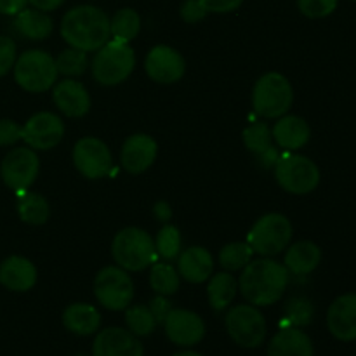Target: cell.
I'll use <instances>...</instances> for the list:
<instances>
[{"label": "cell", "mask_w": 356, "mask_h": 356, "mask_svg": "<svg viewBox=\"0 0 356 356\" xmlns=\"http://www.w3.org/2000/svg\"><path fill=\"white\" fill-rule=\"evenodd\" d=\"M289 285V271L278 261L263 257L250 261L242 270L238 289L249 305L270 306L280 301Z\"/></svg>", "instance_id": "6da1fadb"}, {"label": "cell", "mask_w": 356, "mask_h": 356, "mask_svg": "<svg viewBox=\"0 0 356 356\" xmlns=\"http://www.w3.org/2000/svg\"><path fill=\"white\" fill-rule=\"evenodd\" d=\"M61 37L70 47L94 52L110 40V17L99 7H73L61 19Z\"/></svg>", "instance_id": "7a4b0ae2"}, {"label": "cell", "mask_w": 356, "mask_h": 356, "mask_svg": "<svg viewBox=\"0 0 356 356\" xmlns=\"http://www.w3.org/2000/svg\"><path fill=\"white\" fill-rule=\"evenodd\" d=\"M111 256L125 271H143L156 263L155 242L145 229L129 226L120 229L111 242Z\"/></svg>", "instance_id": "3957f363"}, {"label": "cell", "mask_w": 356, "mask_h": 356, "mask_svg": "<svg viewBox=\"0 0 356 356\" xmlns=\"http://www.w3.org/2000/svg\"><path fill=\"white\" fill-rule=\"evenodd\" d=\"M136 54L132 47L125 42L108 40L101 49H97L92 59V76L101 86H118L125 82L134 72Z\"/></svg>", "instance_id": "277c9868"}, {"label": "cell", "mask_w": 356, "mask_h": 356, "mask_svg": "<svg viewBox=\"0 0 356 356\" xmlns=\"http://www.w3.org/2000/svg\"><path fill=\"white\" fill-rule=\"evenodd\" d=\"M13 70L17 86L33 94L52 89L59 75L54 58L40 49H30L17 56Z\"/></svg>", "instance_id": "5b68a950"}, {"label": "cell", "mask_w": 356, "mask_h": 356, "mask_svg": "<svg viewBox=\"0 0 356 356\" xmlns=\"http://www.w3.org/2000/svg\"><path fill=\"white\" fill-rule=\"evenodd\" d=\"M294 90L287 76L270 72L261 76L252 89V108L263 118L284 117L292 106Z\"/></svg>", "instance_id": "8992f818"}, {"label": "cell", "mask_w": 356, "mask_h": 356, "mask_svg": "<svg viewBox=\"0 0 356 356\" xmlns=\"http://www.w3.org/2000/svg\"><path fill=\"white\" fill-rule=\"evenodd\" d=\"M292 240V225L289 218L284 214L263 216L252 225L250 232L247 233V243L254 254L263 257H271L280 254L289 247Z\"/></svg>", "instance_id": "52a82bcc"}, {"label": "cell", "mask_w": 356, "mask_h": 356, "mask_svg": "<svg viewBox=\"0 0 356 356\" xmlns=\"http://www.w3.org/2000/svg\"><path fill=\"white\" fill-rule=\"evenodd\" d=\"M275 179L292 195H308L320 184V169L312 159L285 153L275 163Z\"/></svg>", "instance_id": "ba28073f"}, {"label": "cell", "mask_w": 356, "mask_h": 356, "mask_svg": "<svg viewBox=\"0 0 356 356\" xmlns=\"http://www.w3.org/2000/svg\"><path fill=\"white\" fill-rule=\"evenodd\" d=\"M225 325L233 343L245 350H256L266 339V320L254 305L233 306L226 313Z\"/></svg>", "instance_id": "9c48e42d"}, {"label": "cell", "mask_w": 356, "mask_h": 356, "mask_svg": "<svg viewBox=\"0 0 356 356\" xmlns=\"http://www.w3.org/2000/svg\"><path fill=\"white\" fill-rule=\"evenodd\" d=\"M94 296L110 312H122L134 299V282L120 266H106L94 278Z\"/></svg>", "instance_id": "30bf717a"}, {"label": "cell", "mask_w": 356, "mask_h": 356, "mask_svg": "<svg viewBox=\"0 0 356 356\" xmlns=\"http://www.w3.org/2000/svg\"><path fill=\"white\" fill-rule=\"evenodd\" d=\"M40 170V160L30 146L14 148L3 156L0 163V177L3 184L14 191H24L37 181Z\"/></svg>", "instance_id": "8fae6325"}, {"label": "cell", "mask_w": 356, "mask_h": 356, "mask_svg": "<svg viewBox=\"0 0 356 356\" xmlns=\"http://www.w3.org/2000/svg\"><path fill=\"white\" fill-rule=\"evenodd\" d=\"M73 163L87 179H101L110 174L113 159L106 143L97 138H82L73 148Z\"/></svg>", "instance_id": "7c38bea8"}, {"label": "cell", "mask_w": 356, "mask_h": 356, "mask_svg": "<svg viewBox=\"0 0 356 356\" xmlns=\"http://www.w3.org/2000/svg\"><path fill=\"white\" fill-rule=\"evenodd\" d=\"M65 138V122L51 111L35 113L23 125V141L35 152H47Z\"/></svg>", "instance_id": "4fadbf2b"}, {"label": "cell", "mask_w": 356, "mask_h": 356, "mask_svg": "<svg viewBox=\"0 0 356 356\" xmlns=\"http://www.w3.org/2000/svg\"><path fill=\"white\" fill-rule=\"evenodd\" d=\"M165 336L181 348H191L205 337V323L200 315L183 308H172L163 320Z\"/></svg>", "instance_id": "5bb4252c"}, {"label": "cell", "mask_w": 356, "mask_h": 356, "mask_svg": "<svg viewBox=\"0 0 356 356\" xmlns=\"http://www.w3.org/2000/svg\"><path fill=\"white\" fill-rule=\"evenodd\" d=\"M145 70L156 83H176L183 79L186 63L184 58L169 45H155L148 52Z\"/></svg>", "instance_id": "9a60e30c"}, {"label": "cell", "mask_w": 356, "mask_h": 356, "mask_svg": "<svg viewBox=\"0 0 356 356\" xmlns=\"http://www.w3.org/2000/svg\"><path fill=\"white\" fill-rule=\"evenodd\" d=\"M92 356H145V348L127 329L108 327L94 337Z\"/></svg>", "instance_id": "2e32d148"}, {"label": "cell", "mask_w": 356, "mask_h": 356, "mask_svg": "<svg viewBox=\"0 0 356 356\" xmlns=\"http://www.w3.org/2000/svg\"><path fill=\"white\" fill-rule=\"evenodd\" d=\"M159 153V145L148 134L129 136L122 145L120 163L129 174H143L153 165Z\"/></svg>", "instance_id": "e0dca14e"}, {"label": "cell", "mask_w": 356, "mask_h": 356, "mask_svg": "<svg viewBox=\"0 0 356 356\" xmlns=\"http://www.w3.org/2000/svg\"><path fill=\"white\" fill-rule=\"evenodd\" d=\"M327 327L337 341H356V294H343L334 299L327 312Z\"/></svg>", "instance_id": "ac0fdd59"}, {"label": "cell", "mask_w": 356, "mask_h": 356, "mask_svg": "<svg viewBox=\"0 0 356 356\" xmlns=\"http://www.w3.org/2000/svg\"><path fill=\"white\" fill-rule=\"evenodd\" d=\"M52 101H54L56 108L70 118L83 117L90 110L89 92H87L82 83L72 79H65L61 82L54 83Z\"/></svg>", "instance_id": "d6986e66"}, {"label": "cell", "mask_w": 356, "mask_h": 356, "mask_svg": "<svg viewBox=\"0 0 356 356\" xmlns=\"http://www.w3.org/2000/svg\"><path fill=\"white\" fill-rule=\"evenodd\" d=\"M37 284V268L30 259L10 256L0 263V285L10 292H28Z\"/></svg>", "instance_id": "ffe728a7"}, {"label": "cell", "mask_w": 356, "mask_h": 356, "mask_svg": "<svg viewBox=\"0 0 356 356\" xmlns=\"http://www.w3.org/2000/svg\"><path fill=\"white\" fill-rule=\"evenodd\" d=\"M266 356H315V346L299 327L287 325L271 337Z\"/></svg>", "instance_id": "44dd1931"}, {"label": "cell", "mask_w": 356, "mask_h": 356, "mask_svg": "<svg viewBox=\"0 0 356 356\" xmlns=\"http://www.w3.org/2000/svg\"><path fill=\"white\" fill-rule=\"evenodd\" d=\"M214 259L204 247H190L177 256V273L190 284H204L212 277Z\"/></svg>", "instance_id": "7402d4cb"}, {"label": "cell", "mask_w": 356, "mask_h": 356, "mask_svg": "<svg viewBox=\"0 0 356 356\" xmlns=\"http://www.w3.org/2000/svg\"><path fill=\"white\" fill-rule=\"evenodd\" d=\"M273 141L287 152H298L309 141L312 129L305 118L298 115H284L271 129Z\"/></svg>", "instance_id": "603a6c76"}, {"label": "cell", "mask_w": 356, "mask_h": 356, "mask_svg": "<svg viewBox=\"0 0 356 356\" xmlns=\"http://www.w3.org/2000/svg\"><path fill=\"white\" fill-rule=\"evenodd\" d=\"M242 139L247 149L252 152L264 167H275L280 155L275 149L273 134L266 122H254L243 131Z\"/></svg>", "instance_id": "cb8c5ba5"}, {"label": "cell", "mask_w": 356, "mask_h": 356, "mask_svg": "<svg viewBox=\"0 0 356 356\" xmlns=\"http://www.w3.org/2000/svg\"><path fill=\"white\" fill-rule=\"evenodd\" d=\"M63 325L75 336H92L99 330L101 315L92 305L73 302L63 312Z\"/></svg>", "instance_id": "d4e9b609"}, {"label": "cell", "mask_w": 356, "mask_h": 356, "mask_svg": "<svg viewBox=\"0 0 356 356\" xmlns=\"http://www.w3.org/2000/svg\"><path fill=\"white\" fill-rule=\"evenodd\" d=\"M13 26L16 33L21 35L23 38L40 42L45 40L52 33L54 23H52V17L47 13H44V10H38L35 7L33 9L24 7L23 10H19L14 16Z\"/></svg>", "instance_id": "484cf974"}, {"label": "cell", "mask_w": 356, "mask_h": 356, "mask_svg": "<svg viewBox=\"0 0 356 356\" xmlns=\"http://www.w3.org/2000/svg\"><path fill=\"white\" fill-rule=\"evenodd\" d=\"M320 261H322L320 247L309 240H301L289 247L285 252L284 266L292 275H309L318 268Z\"/></svg>", "instance_id": "4316f807"}, {"label": "cell", "mask_w": 356, "mask_h": 356, "mask_svg": "<svg viewBox=\"0 0 356 356\" xmlns=\"http://www.w3.org/2000/svg\"><path fill=\"white\" fill-rule=\"evenodd\" d=\"M236 291H238V282L235 280L229 271H221V273L212 275V278L207 284V299L209 305L214 312L221 313L235 299Z\"/></svg>", "instance_id": "83f0119b"}, {"label": "cell", "mask_w": 356, "mask_h": 356, "mask_svg": "<svg viewBox=\"0 0 356 356\" xmlns=\"http://www.w3.org/2000/svg\"><path fill=\"white\" fill-rule=\"evenodd\" d=\"M16 209L21 221L33 226L45 225L49 216H51V207H49V202L45 200V197H42L38 193H30L26 190L19 191Z\"/></svg>", "instance_id": "f1b7e54d"}, {"label": "cell", "mask_w": 356, "mask_h": 356, "mask_svg": "<svg viewBox=\"0 0 356 356\" xmlns=\"http://www.w3.org/2000/svg\"><path fill=\"white\" fill-rule=\"evenodd\" d=\"M139 30H141V17L131 7L117 10L110 19V35L113 37V40L129 44L138 37Z\"/></svg>", "instance_id": "f546056e"}, {"label": "cell", "mask_w": 356, "mask_h": 356, "mask_svg": "<svg viewBox=\"0 0 356 356\" xmlns=\"http://www.w3.org/2000/svg\"><path fill=\"white\" fill-rule=\"evenodd\" d=\"M125 325L136 337H146L155 332L156 320L146 305H131L125 308Z\"/></svg>", "instance_id": "4dcf8cb0"}, {"label": "cell", "mask_w": 356, "mask_h": 356, "mask_svg": "<svg viewBox=\"0 0 356 356\" xmlns=\"http://www.w3.org/2000/svg\"><path fill=\"white\" fill-rule=\"evenodd\" d=\"M149 285L160 296H172L179 289V273L169 263H153L149 271Z\"/></svg>", "instance_id": "1f68e13d"}, {"label": "cell", "mask_w": 356, "mask_h": 356, "mask_svg": "<svg viewBox=\"0 0 356 356\" xmlns=\"http://www.w3.org/2000/svg\"><path fill=\"white\" fill-rule=\"evenodd\" d=\"M254 250L247 242H233L228 243L219 252V264L226 271H238L243 270L247 264L252 261Z\"/></svg>", "instance_id": "d6a6232c"}, {"label": "cell", "mask_w": 356, "mask_h": 356, "mask_svg": "<svg viewBox=\"0 0 356 356\" xmlns=\"http://www.w3.org/2000/svg\"><path fill=\"white\" fill-rule=\"evenodd\" d=\"M56 61V68H58L59 75L65 76H79L89 66V59H87V52L80 51V49L70 47L59 52Z\"/></svg>", "instance_id": "836d02e7"}, {"label": "cell", "mask_w": 356, "mask_h": 356, "mask_svg": "<svg viewBox=\"0 0 356 356\" xmlns=\"http://www.w3.org/2000/svg\"><path fill=\"white\" fill-rule=\"evenodd\" d=\"M153 242H155V249L159 257H163L165 261L177 259V256L181 254V233L176 226H163Z\"/></svg>", "instance_id": "e575fe53"}, {"label": "cell", "mask_w": 356, "mask_h": 356, "mask_svg": "<svg viewBox=\"0 0 356 356\" xmlns=\"http://www.w3.org/2000/svg\"><path fill=\"white\" fill-rule=\"evenodd\" d=\"M285 318L292 327L308 325L313 318V305L306 298H292L285 308Z\"/></svg>", "instance_id": "d590c367"}, {"label": "cell", "mask_w": 356, "mask_h": 356, "mask_svg": "<svg viewBox=\"0 0 356 356\" xmlns=\"http://www.w3.org/2000/svg\"><path fill=\"white\" fill-rule=\"evenodd\" d=\"M337 3H339V0H298L301 14L309 19L330 16L337 9Z\"/></svg>", "instance_id": "8d00e7d4"}, {"label": "cell", "mask_w": 356, "mask_h": 356, "mask_svg": "<svg viewBox=\"0 0 356 356\" xmlns=\"http://www.w3.org/2000/svg\"><path fill=\"white\" fill-rule=\"evenodd\" d=\"M17 59L16 42L10 37L0 35V76L7 75L14 68V63Z\"/></svg>", "instance_id": "74e56055"}, {"label": "cell", "mask_w": 356, "mask_h": 356, "mask_svg": "<svg viewBox=\"0 0 356 356\" xmlns=\"http://www.w3.org/2000/svg\"><path fill=\"white\" fill-rule=\"evenodd\" d=\"M21 138H23V125L10 120V118L0 120V148L16 145Z\"/></svg>", "instance_id": "f35d334b"}, {"label": "cell", "mask_w": 356, "mask_h": 356, "mask_svg": "<svg viewBox=\"0 0 356 356\" xmlns=\"http://www.w3.org/2000/svg\"><path fill=\"white\" fill-rule=\"evenodd\" d=\"M198 2H200V6L204 7L205 13L226 14L238 9V7L243 3V0H198Z\"/></svg>", "instance_id": "ab89813d"}, {"label": "cell", "mask_w": 356, "mask_h": 356, "mask_svg": "<svg viewBox=\"0 0 356 356\" xmlns=\"http://www.w3.org/2000/svg\"><path fill=\"white\" fill-rule=\"evenodd\" d=\"M205 16H207V13H205V9L200 6L198 0H184L183 6H181V17L186 23H200Z\"/></svg>", "instance_id": "60d3db41"}, {"label": "cell", "mask_w": 356, "mask_h": 356, "mask_svg": "<svg viewBox=\"0 0 356 356\" xmlns=\"http://www.w3.org/2000/svg\"><path fill=\"white\" fill-rule=\"evenodd\" d=\"M148 308L152 309L153 316H155V320H156V323H163V320L167 318V315H169L170 309H172V302L167 299V296L156 294L155 298L149 301Z\"/></svg>", "instance_id": "b9f144b4"}, {"label": "cell", "mask_w": 356, "mask_h": 356, "mask_svg": "<svg viewBox=\"0 0 356 356\" xmlns=\"http://www.w3.org/2000/svg\"><path fill=\"white\" fill-rule=\"evenodd\" d=\"M28 0H0V14L3 16H16L19 10L26 7Z\"/></svg>", "instance_id": "7bdbcfd3"}, {"label": "cell", "mask_w": 356, "mask_h": 356, "mask_svg": "<svg viewBox=\"0 0 356 356\" xmlns=\"http://www.w3.org/2000/svg\"><path fill=\"white\" fill-rule=\"evenodd\" d=\"M153 214H155V218L159 219V221L167 222L172 218V209H170V205L167 204V202L160 200L153 205Z\"/></svg>", "instance_id": "ee69618b"}, {"label": "cell", "mask_w": 356, "mask_h": 356, "mask_svg": "<svg viewBox=\"0 0 356 356\" xmlns=\"http://www.w3.org/2000/svg\"><path fill=\"white\" fill-rule=\"evenodd\" d=\"M35 9L44 10V13H51V10L59 9L65 3V0H28Z\"/></svg>", "instance_id": "f6af8a7d"}, {"label": "cell", "mask_w": 356, "mask_h": 356, "mask_svg": "<svg viewBox=\"0 0 356 356\" xmlns=\"http://www.w3.org/2000/svg\"><path fill=\"white\" fill-rule=\"evenodd\" d=\"M172 356H204V355L197 353V351H191V350H183V351H177V353H174Z\"/></svg>", "instance_id": "bcb514c9"}, {"label": "cell", "mask_w": 356, "mask_h": 356, "mask_svg": "<svg viewBox=\"0 0 356 356\" xmlns=\"http://www.w3.org/2000/svg\"><path fill=\"white\" fill-rule=\"evenodd\" d=\"M353 2H356V0H353Z\"/></svg>", "instance_id": "7dc6e473"}]
</instances>
